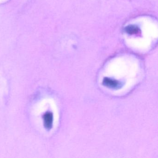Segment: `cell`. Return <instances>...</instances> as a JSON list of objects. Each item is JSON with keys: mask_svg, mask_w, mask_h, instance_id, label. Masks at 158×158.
I'll use <instances>...</instances> for the list:
<instances>
[{"mask_svg": "<svg viewBox=\"0 0 158 158\" xmlns=\"http://www.w3.org/2000/svg\"><path fill=\"white\" fill-rule=\"evenodd\" d=\"M102 85L107 87L111 89H117L120 87L119 81L108 77H104L102 81Z\"/></svg>", "mask_w": 158, "mask_h": 158, "instance_id": "1", "label": "cell"}, {"mask_svg": "<svg viewBox=\"0 0 158 158\" xmlns=\"http://www.w3.org/2000/svg\"><path fill=\"white\" fill-rule=\"evenodd\" d=\"M43 117L45 127L47 129H51L53 124V114L52 113L48 112L44 114Z\"/></svg>", "mask_w": 158, "mask_h": 158, "instance_id": "2", "label": "cell"}, {"mask_svg": "<svg viewBox=\"0 0 158 158\" xmlns=\"http://www.w3.org/2000/svg\"><path fill=\"white\" fill-rule=\"evenodd\" d=\"M126 31L127 33L130 35H135L138 33L139 31V29L137 27L135 26L130 25L127 27L126 28Z\"/></svg>", "mask_w": 158, "mask_h": 158, "instance_id": "3", "label": "cell"}]
</instances>
